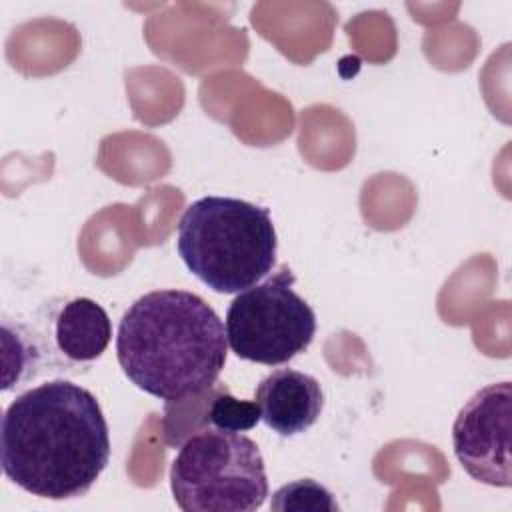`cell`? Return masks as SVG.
Returning a JSON list of instances; mask_svg holds the SVG:
<instances>
[{"instance_id": "6", "label": "cell", "mask_w": 512, "mask_h": 512, "mask_svg": "<svg viewBox=\"0 0 512 512\" xmlns=\"http://www.w3.org/2000/svg\"><path fill=\"white\" fill-rule=\"evenodd\" d=\"M510 420V382L488 384L462 406L452 426V446L468 476L488 486L510 488Z\"/></svg>"}, {"instance_id": "10", "label": "cell", "mask_w": 512, "mask_h": 512, "mask_svg": "<svg viewBox=\"0 0 512 512\" xmlns=\"http://www.w3.org/2000/svg\"><path fill=\"white\" fill-rule=\"evenodd\" d=\"M206 416H208L206 420H210L214 428L234 430V432L250 430L262 420L260 408L254 400H238L226 390L212 398L206 410Z\"/></svg>"}, {"instance_id": "9", "label": "cell", "mask_w": 512, "mask_h": 512, "mask_svg": "<svg viewBox=\"0 0 512 512\" xmlns=\"http://www.w3.org/2000/svg\"><path fill=\"white\" fill-rule=\"evenodd\" d=\"M276 512H338L334 494L312 478H302L280 486L270 500Z\"/></svg>"}, {"instance_id": "4", "label": "cell", "mask_w": 512, "mask_h": 512, "mask_svg": "<svg viewBox=\"0 0 512 512\" xmlns=\"http://www.w3.org/2000/svg\"><path fill=\"white\" fill-rule=\"evenodd\" d=\"M170 488L184 512H252L268 496L264 458L240 432L200 428L182 442L170 466Z\"/></svg>"}, {"instance_id": "8", "label": "cell", "mask_w": 512, "mask_h": 512, "mask_svg": "<svg viewBox=\"0 0 512 512\" xmlns=\"http://www.w3.org/2000/svg\"><path fill=\"white\" fill-rule=\"evenodd\" d=\"M112 338L106 310L92 298L66 302L56 316L54 340L58 350L74 362H92L102 356Z\"/></svg>"}, {"instance_id": "3", "label": "cell", "mask_w": 512, "mask_h": 512, "mask_svg": "<svg viewBox=\"0 0 512 512\" xmlns=\"http://www.w3.org/2000/svg\"><path fill=\"white\" fill-rule=\"evenodd\" d=\"M176 250L202 284L218 294H238L272 272L278 238L268 208L204 196L184 210Z\"/></svg>"}, {"instance_id": "2", "label": "cell", "mask_w": 512, "mask_h": 512, "mask_svg": "<svg viewBox=\"0 0 512 512\" xmlns=\"http://www.w3.org/2000/svg\"><path fill=\"white\" fill-rule=\"evenodd\" d=\"M226 328L214 308L188 290H152L122 316L116 356L146 394L180 402L208 392L226 364Z\"/></svg>"}, {"instance_id": "5", "label": "cell", "mask_w": 512, "mask_h": 512, "mask_svg": "<svg viewBox=\"0 0 512 512\" xmlns=\"http://www.w3.org/2000/svg\"><path fill=\"white\" fill-rule=\"evenodd\" d=\"M292 270L284 264L264 282L230 302L226 340L232 352L250 362L278 366L302 354L314 340L316 314L292 288Z\"/></svg>"}, {"instance_id": "7", "label": "cell", "mask_w": 512, "mask_h": 512, "mask_svg": "<svg viewBox=\"0 0 512 512\" xmlns=\"http://www.w3.org/2000/svg\"><path fill=\"white\" fill-rule=\"evenodd\" d=\"M254 402L268 428L280 436H296L320 418L324 392L314 376L280 368L258 382Z\"/></svg>"}, {"instance_id": "1", "label": "cell", "mask_w": 512, "mask_h": 512, "mask_svg": "<svg viewBox=\"0 0 512 512\" xmlns=\"http://www.w3.org/2000/svg\"><path fill=\"white\" fill-rule=\"evenodd\" d=\"M110 460V432L96 396L50 380L16 396L0 424L4 476L48 500L84 496Z\"/></svg>"}]
</instances>
